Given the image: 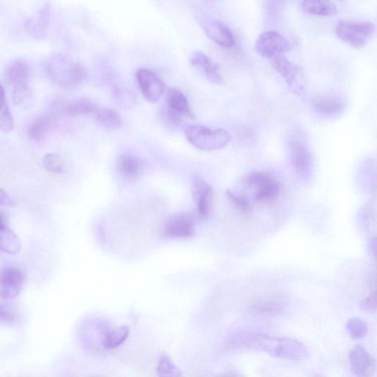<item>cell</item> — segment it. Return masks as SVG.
I'll return each mask as SVG.
<instances>
[{
  "label": "cell",
  "mask_w": 377,
  "mask_h": 377,
  "mask_svg": "<svg viewBox=\"0 0 377 377\" xmlns=\"http://www.w3.org/2000/svg\"><path fill=\"white\" fill-rule=\"evenodd\" d=\"M246 349L265 352L280 359L302 361L308 355L306 347L295 338L274 337L262 334L241 336L236 341Z\"/></svg>",
  "instance_id": "1"
},
{
  "label": "cell",
  "mask_w": 377,
  "mask_h": 377,
  "mask_svg": "<svg viewBox=\"0 0 377 377\" xmlns=\"http://www.w3.org/2000/svg\"><path fill=\"white\" fill-rule=\"evenodd\" d=\"M44 71L49 80L62 88H73L88 78L87 68L70 56L58 54L48 58Z\"/></svg>",
  "instance_id": "2"
},
{
  "label": "cell",
  "mask_w": 377,
  "mask_h": 377,
  "mask_svg": "<svg viewBox=\"0 0 377 377\" xmlns=\"http://www.w3.org/2000/svg\"><path fill=\"white\" fill-rule=\"evenodd\" d=\"M184 133L188 143L204 151L224 148L231 140L230 133L225 129L213 130L199 125L187 126Z\"/></svg>",
  "instance_id": "3"
},
{
  "label": "cell",
  "mask_w": 377,
  "mask_h": 377,
  "mask_svg": "<svg viewBox=\"0 0 377 377\" xmlns=\"http://www.w3.org/2000/svg\"><path fill=\"white\" fill-rule=\"evenodd\" d=\"M375 25L370 21L340 20L335 28L337 37L354 48H363L372 39Z\"/></svg>",
  "instance_id": "4"
},
{
  "label": "cell",
  "mask_w": 377,
  "mask_h": 377,
  "mask_svg": "<svg viewBox=\"0 0 377 377\" xmlns=\"http://www.w3.org/2000/svg\"><path fill=\"white\" fill-rule=\"evenodd\" d=\"M246 184L253 188V198L260 204L275 202L281 193L280 181L271 174L263 171H253L246 177Z\"/></svg>",
  "instance_id": "5"
},
{
  "label": "cell",
  "mask_w": 377,
  "mask_h": 377,
  "mask_svg": "<svg viewBox=\"0 0 377 377\" xmlns=\"http://www.w3.org/2000/svg\"><path fill=\"white\" fill-rule=\"evenodd\" d=\"M166 107L164 111L166 121L171 126L179 127L184 117L195 119L190 104L183 92L176 88H169L165 93Z\"/></svg>",
  "instance_id": "6"
},
{
  "label": "cell",
  "mask_w": 377,
  "mask_h": 377,
  "mask_svg": "<svg viewBox=\"0 0 377 377\" xmlns=\"http://www.w3.org/2000/svg\"><path fill=\"white\" fill-rule=\"evenodd\" d=\"M291 162L297 176L304 181L309 180L312 174L313 158L309 147L299 137L289 142Z\"/></svg>",
  "instance_id": "7"
},
{
  "label": "cell",
  "mask_w": 377,
  "mask_h": 377,
  "mask_svg": "<svg viewBox=\"0 0 377 377\" xmlns=\"http://www.w3.org/2000/svg\"><path fill=\"white\" fill-rule=\"evenodd\" d=\"M290 49L291 44L287 39L276 31H267L262 33L255 43L256 53L269 59L277 55L284 54Z\"/></svg>",
  "instance_id": "8"
},
{
  "label": "cell",
  "mask_w": 377,
  "mask_h": 377,
  "mask_svg": "<svg viewBox=\"0 0 377 377\" xmlns=\"http://www.w3.org/2000/svg\"><path fill=\"white\" fill-rule=\"evenodd\" d=\"M196 221L188 213H181L170 217L166 222L164 234L169 239H186L195 234Z\"/></svg>",
  "instance_id": "9"
},
{
  "label": "cell",
  "mask_w": 377,
  "mask_h": 377,
  "mask_svg": "<svg viewBox=\"0 0 377 377\" xmlns=\"http://www.w3.org/2000/svg\"><path fill=\"white\" fill-rule=\"evenodd\" d=\"M136 80L145 100L152 104L158 102L164 92L162 79L154 72L142 68L136 72Z\"/></svg>",
  "instance_id": "10"
},
{
  "label": "cell",
  "mask_w": 377,
  "mask_h": 377,
  "mask_svg": "<svg viewBox=\"0 0 377 377\" xmlns=\"http://www.w3.org/2000/svg\"><path fill=\"white\" fill-rule=\"evenodd\" d=\"M192 193L199 216L203 219L208 218L213 209V187L200 176L197 175L193 179Z\"/></svg>",
  "instance_id": "11"
},
{
  "label": "cell",
  "mask_w": 377,
  "mask_h": 377,
  "mask_svg": "<svg viewBox=\"0 0 377 377\" xmlns=\"http://www.w3.org/2000/svg\"><path fill=\"white\" fill-rule=\"evenodd\" d=\"M352 371L359 377H371L376 369V359L362 346L357 345L349 353Z\"/></svg>",
  "instance_id": "12"
},
{
  "label": "cell",
  "mask_w": 377,
  "mask_h": 377,
  "mask_svg": "<svg viewBox=\"0 0 377 377\" xmlns=\"http://www.w3.org/2000/svg\"><path fill=\"white\" fill-rule=\"evenodd\" d=\"M313 105L316 112L321 116L335 118L345 112L347 107V100L340 95H324L316 97Z\"/></svg>",
  "instance_id": "13"
},
{
  "label": "cell",
  "mask_w": 377,
  "mask_h": 377,
  "mask_svg": "<svg viewBox=\"0 0 377 377\" xmlns=\"http://www.w3.org/2000/svg\"><path fill=\"white\" fill-rule=\"evenodd\" d=\"M23 274L16 268H8L1 273V298L8 301L18 297L23 287Z\"/></svg>",
  "instance_id": "14"
},
{
  "label": "cell",
  "mask_w": 377,
  "mask_h": 377,
  "mask_svg": "<svg viewBox=\"0 0 377 377\" xmlns=\"http://www.w3.org/2000/svg\"><path fill=\"white\" fill-rule=\"evenodd\" d=\"M270 60L274 70L285 79L291 88L297 93L299 92L300 68L289 61L284 54L277 55Z\"/></svg>",
  "instance_id": "15"
},
{
  "label": "cell",
  "mask_w": 377,
  "mask_h": 377,
  "mask_svg": "<svg viewBox=\"0 0 377 377\" xmlns=\"http://www.w3.org/2000/svg\"><path fill=\"white\" fill-rule=\"evenodd\" d=\"M190 61L191 64L213 83L220 85L224 83L218 65L201 51H195Z\"/></svg>",
  "instance_id": "16"
},
{
  "label": "cell",
  "mask_w": 377,
  "mask_h": 377,
  "mask_svg": "<svg viewBox=\"0 0 377 377\" xmlns=\"http://www.w3.org/2000/svg\"><path fill=\"white\" fill-rule=\"evenodd\" d=\"M29 78L30 67L24 60H16L7 68L6 80L12 90L30 87Z\"/></svg>",
  "instance_id": "17"
},
{
  "label": "cell",
  "mask_w": 377,
  "mask_h": 377,
  "mask_svg": "<svg viewBox=\"0 0 377 377\" xmlns=\"http://www.w3.org/2000/svg\"><path fill=\"white\" fill-rule=\"evenodd\" d=\"M99 110L94 102L88 98H78L57 104L55 111L65 115L95 114Z\"/></svg>",
  "instance_id": "18"
},
{
  "label": "cell",
  "mask_w": 377,
  "mask_h": 377,
  "mask_svg": "<svg viewBox=\"0 0 377 377\" xmlns=\"http://www.w3.org/2000/svg\"><path fill=\"white\" fill-rule=\"evenodd\" d=\"M49 5L45 4L37 11V14L26 21L25 28L30 35L37 39H42L45 37L49 25Z\"/></svg>",
  "instance_id": "19"
},
{
  "label": "cell",
  "mask_w": 377,
  "mask_h": 377,
  "mask_svg": "<svg viewBox=\"0 0 377 377\" xmlns=\"http://www.w3.org/2000/svg\"><path fill=\"white\" fill-rule=\"evenodd\" d=\"M284 307V304L280 299L266 297L254 301L251 306V311L257 316L273 317L280 314Z\"/></svg>",
  "instance_id": "20"
},
{
  "label": "cell",
  "mask_w": 377,
  "mask_h": 377,
  "mask_svg": "<svg viewBox=\"0 0 377 377\" xmlns=\"http://www.w3.org/2000/svg\"><path fill=\"white\" fill-rule=\"evenodd\" d=\"M117 168L125 179L135 180L140 176L143 165L139 157L131 153H124L118 158Z\"/></svg>",
  "instance_id": "21"
},
{
  "label": "cell",
  "mask_w": 377,
  "mask_h": 377,
  "mask_svg": "<svg viewBox=\"0 0 377 377\" xmlns=\"http://www.w3.org/2000/svg\"><path fill=\"white\" fill-rule=\"evenodd\" d=\"M56 119L55 114H43L34 119L28 128L29 138L35 141L43 140L55 124Z\"/></svg>",
  "instance_id": "22"
},
{
  "label": "cell",
  "mask_w": 377,
  "mask_h": 377,
  "mask_svg": "<svg viewBox=\"0 0 377 377\" xmlns=\"http://www.w3.org/2000/svg\"><path fill=\"white\" fill-rule=\"evenodd\" d=\"M208 36L217 44L225 48H231L235 44V39L230 29L220 23H213L205 28Z\"/></svg>",
  "instance_id": "23"
},
{
  "label": "cell",
  "mask_w": 377,
  "mask_h": 377,
  "mask_svg": "<svg viewBox=\"0 0 377 377\" xmlns=\"http://www.w3.org/2000/svg\"><path fill=\"white\" fill-rule=\"evenodd\" d=\"M130 333L128 325L106 329L101 334V344L105 349H114L121 346L127 340Z\"/></svg>",
  "instance_id": "24"
},
{
  "label": "cell",
  "mask_w": 377,
  "mask_h": 377,
  "mask_svg": "<svg viewBox=\"0 0 377 377\" xmlns=\"http://www.w3.org/2000/svg\"><path fill=\"white\" fill-rule=\"evenodd\" d=\"M301 7L305 13L321 16H331L338 11L333 2L321 0H306L301 2Z\"/></svg>",
  "instance_id": "25"
},
{
  "label": "cell",
  "mask_w": 377,
  "mask_h": 377,
  "mask_svg": "<svg viewBox=\"0 0 377 377\" xmlns=\"http://www.w3.org/2000/svg\"><path fill=\"white\" fill-rule=\"evenodd\" d=\"M95 115L97 124L107 129H117L123 124V118L121 114L112 109H99Z\"/></svg>",
  "instance_id": "26"
},
{
  "label": "cell",
  "mask_w": 377,
  "mask_h": 377,
  "mask_svg": "<svg viewBox=\"0 0 377 377\" xmlns=\"http://www.w3.org/2000/svg\"><path fill=\"white\" fill-rule=\"evenodd\" d=\"M112 97L116 104L123 108L131 109L137 104V97L128 88L116 85L112 90Z\"/></svg>",
  "instance_id": "27"
},
{
  "label": "cell",
  "mask_w": 377,
  "mask_h": 377,
  "mask_svg": "<svg viewBox=\"0 0 377 377\" xmlns=\"http://www.w3.org/2000/svg\"><path fill=\"white\" fill-rule=\"evenodd\" d=\"M0 128L4 132H9L14 128V119L9 109L6 91L1 85V100H0Z\"/></svg>",
  "instance_id": "28"
},
{
  "label": "cell",
  "mask_w": 377,
  "mask_h": 377,
  "mask_svg": "<svg viewBox=\"0 0 377 377\" xmlns=\"http://www.w3.org/2000/svg\"><path fill=\"white\" fill-rule=\"evenodd\" d=\"M157 373L159 377H182L183 374L167 354H163L159 361Z\"/></svg>",
  "instance_id": "29"
},
{
  "label": "cell",
  "mask_w": 377,
  "mask_h": 377,
  "mask_svg": "<svg viewBox=\"0 0 377 377\" xmlns=\"http://www.w3.org/2000/svg\"><path fill=\"white\" fill-rule=\"evenodd\" d=\"M1 249L10 253H15L20 249L19 239L8 227H2Z\"/></svg>",
  "instance_id": "30"
},
{
  "label": "cell",
  "mask_w": 377,
  "mask_h": 377,
  "mask_svg": "<svg viewBox=\"0 0 377 377\" xmlns=\"http://www.w3.org/2000/svg\"><path fill=\"white\" fill-rule=\"evenodd\" d=\"M44 168L50 173L63 174L65 169V161L60 154L50 152L47 154L43 159Z\"/></svg>",
  "instance_id": "31"
},
{
  "label": "cell",
  "mask_w": 377,
  "mask_h": 377,
  "mask_svg": "<svg viewBox=\"0 0 377 377\" xmlns=\"http://www.w3.org/2000/svg\"><path fill=\"white\" fill-rule=\"evenodd\" d=\"M347 328L351 337L354 339H361L369 333L367 323L362 319L354 318L347 322Z\"/></svg>",
  "instance_id": "32"
},
{
  "label": "cell",
  "mask_w": 377,
  "mask_h": 377,
  "mask_svg": "<svg viewBox=\"0 0 377 377\" xmlns=\"http://www.w3.org/2000/svg\"><path fill=\"white\" fill-rule=\"evenodd\" d=\"M227 197L229 201L242 214L249 216L252 213V205L249 199L244 196H238L230 191L227 192Z\"/></svg>",
  "instance_id": "33"
},
{
  "label": "cell",
  "mask_w": 377,
  "mask_h": 377,
  "mask_svg": "<svg viewBox=\"0 0 377 377\" xmlns=\"http://www.w3.org/2000/svg\"><path fill=\"white\" fill-rule=\"evenodd\" d=\"M0 318H1L2 323L13 324L17 321V315L11 306L2 303Z\"/></svg>",
  "instance_id": "34"
},
{
  "label": "cell",
  "mask_w": 377,
  "mask_h": 377,
  "mask_svg": "<svg viewBox=\"0 0 377 377\" xmlns=\"http://www.w3.org/2000/svg\"><path fill=\"white\" fill-rule=\"evenodd\" d=\"M359 306L367 312L371 313L377 311V289H374L369 297L359 304Z\"/></svg>",
  "instance_id": "35"
},
{
  "label": "cell",
  "mask_w": 377,
  "mask_h": 377,
  "mask_svg": "<svg viewBox=\"0 0 377 377\" xmlns=\"http://www.w3.org/2000/svg\"><path fill=\"white\" fill-rule=\"evenodd\" d=\"M369 248L371 255L377 261V237H373L371 239Z\"/></svg>",
  "instance_id": "36"
},
{
  "label": "cell",
  "mask_w": 377,
  "mask_h": 377,
  "mask_svg": "<svg viewBox=\"0 0 377 377\" xmlns=\"http://www.w3.org/2000/svg\"><path fill=\"white\" fill-rule=\"evenodd\" d=\"M369 281L371 282V286L374 289H377V268L371 274H370V278Z\"/></svg>",
  "instance_id": "37"
},
{
  "label": "cell",
  "mask_w": 377,
  "mask_h": 377,
  "mask_svg": "<svg viewBox=\"0 0 377 377\" xmlns=\"http://www.w3.org/2000/svg\"><path fill=\"white\" fill-rule=\"evenodd\" d=\"M220 377H244V376L238 373H228L221 376Z\"/></svg>",
  "instance_id": "38"
}]
</instances>
